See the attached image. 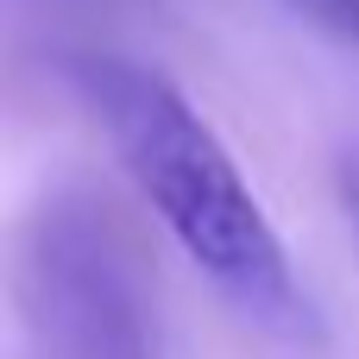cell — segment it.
Segmentation results:
<instances>
[{"label":"cell","mask_w":359,"mask_h":359,"mask_svg":"<svg viewBox=\"0 0 359 359\" xmlns=\"http://www.w3.org/2000/svg\"><path fill=\"white\" fill-rule=\"evenodd\" d=\"M69 88L101 120L120 170L151 202L183 259L259 328L284 341H316V309L290 271V252L240 177L215 126L183 101V88L133 57H69Z\"/></svg>","instance_id":"cell-1"},{"label":"cell","mask_w":359,"mask_h":359,"mask_svg":"<svg viewBox=\"0 0 359 359\" xmlns=\"http://www.w3.org/2000/svg\"><path fill=\"white\" fill-rule=\"evenodd\" d=\"M19 309L32 359H158L139 265L88 196H50L19 252Z\"/></svg>","instance_id":"cell-2"},{"label":"cell","mask_w":359,"mask_h":359,"mask_svg":"<svg viewBox=\"0 0 359 359\" xmlns=\"http://www.w3.org/2000/svg\"><path fill=\"white\" fill-rule=\"evenodd\" d=\"M290 6H303L316 25H328L341 44H359V0H290Z\"/></svg>","instance_id":"cell-3"},{"label":"cell","mask_w":359,"mask_h":359,"mask_svg":"<svg viewBox=\"0 0 359 359\" xmlns=\"http://www.w3.org/2000/svg\"><path fill=\"white\" fill-rule=\"evenodd\" d=\"M347 215H353V233H359V164L347 170Z\"/></svg>","instance_id":"cell-4"}]
</instances>
